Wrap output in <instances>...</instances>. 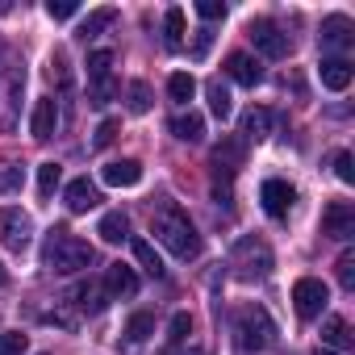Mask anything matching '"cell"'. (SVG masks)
<instances>
[{
  "instance_id": "cell-20",
  "label": "cell",
  "mask_w": 355,
  "mask_h": 355,
  "mask_svg": "<svg viewBox=\"0 0 355 355\" xmlns=\"http://www.w3.org/2000/svg\"><path fill=\"white\" fill-rule=\"evenodd\" d=\"M171 134L180 138V142H201V138H205V117L189 109V113H180V117L171 121Z\"/></svg>"
},
{
  "instance_id": "cell-32",
  "label": "cell",
  "mask_w": 355,
  "mask_h": 355,
  "mask_svg": "<svg viewBox=\"0 0 355 355\" xmlns=\"http://www.w3.org/2000/svg\"><path fill=\"white\" fill-rule=\"evenodd\" d=\"M21 180H26V175H21V167L17 163H5V167H0V193H21Z\"/></svg>"
},
{
  "instance_id": "cell-9",
  "label": "cell",
  "mask_w": 355,
  "mask_h": 355,
  "mask_svg": "<svg viewBox=\"0 0 355 355\" xmlns=\"http://www.w3.org/2000/svg\"><path fill=\"white\" fill-rule=\"evenodd\" d=\"M259 201H263V214L268 218H288V209H293V201H297V189L288 184V180H263V189H259Z\"/></svg>"
},
{
  "instance_id": "cell-38",
  "label": "cell",
  "mask_w": 355,
  "mask_h": 355,
  "mask_svg": "<svg viewBox=\"0 0 355 355\" xmlns=\"http://www.w3.org/2000/svg\"><path fill=\"white\" fill-rule=\"evenodd\" d=\"M117 130H121V125H117L113 117H105V121L96 125V134H92V146H96V150H105V146H109V142L117 138Z\"/></svg>"
},
{
  "instance_id": "cell-30",
  "label": "cell",
  "mask_w": 355,
  "mask_h": 355,
  "mask_svg": "<svg viewBox=\"0 0 355 355\" xmlns=\"http://www.w3.org/2000/svg\"><path fill=\"white\" fill-rule=\"evenodd\" d=\"M76 297H80V309H84V313H101V309L109 305V293L96 288V284H80Z\"/></svg>"
},
{
  "instance_id": "cell-6",
  "label": "cell",
  "mask_w": 355,
  "mask_h": 355,
  "mask_svg": "<svg viewBox=\"0 0 355 355\" xmlns=\"http://www.w3.org/2000/svg\"><path fill=\"white\" fill-rule=\"evenodd\" d=\"M326 305H330V288H326V280H318V276H301V280L293 284V309H297V318L313 322V318H322Z\"/></svg>"
},
{
  "instance_id": "cell-14",
  "label": "cell",
  "mask_w": 355,
  "mask_h": 355,
  "mask_svg": "<svg viewBox=\"0 0 355 355\" xmlns=\"http://www.w3.org/2000/svg\"><path fill=\"white\" fill-rule=\"evenodd\" d=\"M55 125H59V101H55V96H42V101L34 105L30 134H34L38 142H46V138H55Z\"/></svg>"
},
{
  "instance_id": "cell-35",
  "label": "cell",
  "mask_w": 355,
  "mask_h": 355,
  "mask_svg": "<svg viewBox=\"0 0 355 355\" xmlns=\"http://www.w3.org/2000/svg\"><path fill=\"white\" fill-rule=\"evenodd\" d=\"M46 13H51V21H71L80 13V5L76 0H46Z\"/></svg>"
},
{
  "instance_id": "cell-12",
  "label": "cell",
  "mask_w": 355,
  "mask_h": 355,
  "mask_svg": "<svg viewBox=\"0 0 355 355\" xmlns=\"http://www.w3.org/2000/svg\"><path fill=\"white\" fill-rule=\"evenodd\" d=\"M101 180H105L109 189H134V184L142 180V163H138V159H113V163H105Z\"/></svg>"
},
{
  "instance_id": "cell-1",
  "label": "cell",
  "mask_w": 355,
  "mask_h": 355,
  "mask_svg": "<svg viewBox=\"0 0 355 355\" xmlns=\"http://www.w3.org/2000/svg\"><path fill=\"white\" fill-rule=\"evenodd\" d=\"M150 234H155L175 259H197V255H201V234H197V226L189 222V214H184L180 205H171V201H163V205L150 214Z\"/></svg>"
},
{
  "instance_id": "cell-41",
  "label": "cell",
  "mask_w": 355,
  "mask_h": 355,
  "mask_svg": "<svg viewBox=\"0 0 355 355\" xmlns=\"http://www.w3.org/2000/svg\"><path fill=\"white\" fill-rule=\"evenodd\" d=\"M51 80L55 84H67V59H63V51L51 55Z\"/></svg>"
},
{
  "instance_id": "cell-28",
  "label": "cell",
  "mask_w": 355,
  "mask_h": 355,
  "mask_svg": "<svg viewBox=\"0 0 355 355\" xmlns=\"http://www.w3.org/2000/svg\"><path fill=\"white\" fill-rule=\"evenodd\" d=\"M150 334H155V318H150V313H134V318L125 322V343H130V347L146 343Z\"/></svg>"
},
{
  "instance_id": "cell-39",
  "label": "cell",
  "mask_w": 355,
  "mask_h": 355,
  "mask_svg": "<svg viewBox=\"0 0 355 355\" xmlns=\"http://www.w3.org/2000/svg\"><path fill=\"white\" fill-rule=\"evenodd\" d=\"M334 175H338L343 184H355V167H351V155H347V150L334 155Z\"/></svg>"
},
{
  "instance_id": "cell-27",
  "label": "cell",
  "mask_w": 355,
  "mask_h": 355,
  "mask_svg": "<svg viewBox=\"0 0 355 355\" xmlns=\"http://www.w3.org/2000/svg\"><path fill=\"white\" fill-rule=\"evenodd\" d=\"M167 96H171V101H180V105H189V101L197 96V80H193L189 71H175V76L167 80Z\"/></svg>"
},
{
  "instance_id": "cell-33",
  "label": "cell",
  "mask_w": 355,
  "mask_h": 355,
  "mask_svg": "<svg viewBox=\"0 0 355 355\" xmlns=\"http://www.w3.org/2000/svg\"><path fill=\"white\" fill-rule=\"evenodd\" d=\"M130 113H150V84L142 80L130 84Z\"/></svg>"
},
{
  "instance_id": "cell-19",
  "label": "cell",
  "mask_w": 355,
  "mask_h": 355,
  "mask_svg": "<svg viewBox=\"0 0 355 355\" xmlns=\"http://www.w3.org/2000/svg\"><path fill=\"white\" fill-rule=\"evenodd\" d=\"M272 134V109H247L243 117V142H263Z\"/></svg>"
},
{
  "instance_id": "cell-10",
  "label": "cell",
  "mask_w": 355,
  "mask_h": 355,
  "mask_svg": "<svg viewBox=\"0 0 355 355\" xmlns=\"http://www.w3.org/2000/svg\"><path fill=\"white\" fill-rule=\"evenodd\" d=\"M322 234L347 243V239L355 234V205H351V201H330L326 214H322Z\"/></svg>"
},
{
  "instance_id": "cell-40",
  "label": "cell",
  "mask_w": 355,
  "mask_h": 355,
  "mask_svg": "<svg viewBox=\"0 0 355 355\" xmlns=\"http://www.w3.org/2000/svg\"><path fill=\"white\" fill-rule=\"evenodd\" d=\"M197 13L205 21H222L226 17V5H222V0H197Z\"/></svg>"
},
{
  "instance_id": "cell-18",
  "label": "cell",
  "mask_w": 355,
  "mask_h": 355,
  "mask_svg": "<svg viewBox=\"0 0 355 355\" xmlns=\"http://www.w3.org/2000/svg\"><path fill=\"white\" fill-rule=\"evenodd\" d=\"M351 63L347 59H322V88H330V92H347L351 88Z\"/></svg>"
},
{
  "instance_id": "cell-29",
  "label": "cell",
  "mask_w": 355,
  "mask_h": 355,
  "mask_svg": "<svg viewBox=\"0 0 355 355\" xmlns=\"http://www.w3.org/2000/svg\"><path fill=\"white\" fill-rule=\"evenodd\" d=\"M163 38H167V46L171 51H180L184 46V9H167V17H163Z\"/></svg>"
},
{
  "instance_id": "cell-36",
  "label": "cell",
  "mask_w": 355,
  "mask_h": 355,
  "mask_svg": "<svg viewBox=\"0 0 355 355\" xmlns=\"http://www.w3.org/2000/svg\"><path fill=\"white\" fill-rule=\"evenodd\" d=\"M189 334H193V318L189 313H175L171 326H167V343H184Z\"/></svg>"
},
{
  "instance_id": "cell-37",
  "label": "cell",
  "mask_w": 355,
  "mask_h": 355,
  "mask_svg": "<svg viewBox=\"0 0 355 355\" xmlns=\"http://www.w3.org/2000/svg\"><path fill=\"white\" fill-rule=\"evenodd\" d=\"M0 355H26V334L21 330H5L0 334Z\"/></svg>"
},
{
  "instance_id": "cell-17",
  "label": "cell",
  "mask_w": 355,
  "mask_h": 355,
  "mask_svg": "<svg viewBox=\"0 0 355 355\" xmlns=\"http://www.w3.org/2000/svg\"><path fill=\"white\" fill-rule=\"evenodd\" d=\"M105 293L109 297H134L138 293V276L130 263H109L105 268Z\"/></svg>"
},
{
  "instance_id": "cell-3",
  "label": "cell",
  "mask_w": 355,
  "mask_h": 355,
  "mask_svg": "<svg viewBox=\"0 0 355 355\" xmlns=\"http://www.w3.org/2000/svg\"><path fill=\"white\" fill-rule=\"evenodd\" d=\"M234 338L243 351H268L276 343V322L263 305H239L234 309Z\"/></svg>"
},
{
  "instance_id": "cell-24",
  "label": "cell",
  "mask_w": 355,
  "mask_h": 355,
  "mask_svg": "<svg viewBox=\"0 0 355 355\" xmlns=\"http://www.w3.org/2000/svg\"><path fill=\"white\" fill-rule=\"evenodd\" d=\"M130 251H134V259H138L150 276H163V259H159V251H155L150 239H130Z\"/></svg>"
},
{
  "instance_id": "cell-7",
  "label": "cell",
  "mask_w": 355,
  "mask_h": 355,
  "mask_svg": "<svg viewBox=\"0 0 355 355\" xmlns=\"http://www.w3.org/2000/svg\"><path fill=\"white\" fill-rule=\"evenodd\" d=\"M34 239V222L26 209L9 205V209H0V247H9V251H26Z\"/></svg>"
},
{
  "instance_id": "cell-34",
  "label": "cell",
  "mask_w": 355,
  "mask_h": 355,
  "mask_svg": "<svg viewBox=\"0 0 355 355\" xmlns=\"http://www.w3.org/2000/svg\"><path fill=\"white\" fill-rule=\"evenodd\" d=\"M334 272H338V284L351 293V288H355V251H343L338 263H334Z\"/></svg>"
},
{
  "instance_id": "cell-2",
  "label": "cell",
  "mask_w": 355,
  "mask_h": 355,
  "mask_svg": "<svg viewBox=\"0 0 355 355\" xmlns=\"http://www.w3.org/2000/svg\"><path fill=\"white\" fill-rule=\"evenodd\" d=\"M42 263H46L51 272L71 276V272H84V268L92 263V247H88L84 239L67 234L63 226H55V230L46 234V243H42Z\"/></svg>"
},
{
  "instance_id": "cell-22",
  "label": "cell",
  "mask_w": 355,
  "mask_h": 355,
  "mask_svg": "<svg viewBox=\"0 0 355 355\" xmlns=\"http://www.w3.org/2000/svg\"><path fill=\"white\" fill-rule=\"evenodd\" d=\"M322 343H326L330 351L347 355V347H351V326H347L343 318H326V326H322Z\"/></svg>"
},
{
  "instance_id": "cell-31",
  "label": "cell",
  "mask_w": 355,
  "mask_h": 355,
  "mask_svg": "<svg viewBox=\"0 0 355 355\" xmlns=\"http://www.w3.org/2000/svg\"><path fill=\"white\" fill-rule=\"evenodd\" d=\"M59 180H63V167H59V163H42V167H38V193H42V197H51V193L59 189Z\"/></svg>"
},
{
  "instance_id": "cell-23",
  "label": "cell",
  "mask_w": 355,
  "mask_h": 355,
  "mask_svg": "<svg viewBox=\"0 0 355 355\" xmlns=\"http://www.w3.org/2000/svg\"><path fill=\"white\" fill-rule=\"evenodd\" d=\"M113 80V51H92L88 55V84H109Z\"/></svg>"
},
{
  "instance_id": "cell-21",
  "label": "cell",
  "mask_w": 355,
  "mask_h": 355,
  "mask_svg": "<svg viewBox=\"0 0 355 355\" xmlns=\"http://www.w3.org/2000/svg\"><path fill=\"white\" fill-rule=\"evenodd\" d=\"M96 234H101L105 243H125V239H130V218H125L121 209H113V214H105V218H101Z\"/></svg>"
},
{
  "instance_id": "cell-11",
  "label": "cell",
  "mask_w": 355,
  "mask_h": 355,
  "mask_svg": "<svg viewBox=\"0 0 355 355\" xmlns=\"http://www.w3.org/2000/svg\"><path fill=\"white\" fill-rule=\"evenodd\" d=\"M209 163H214L218 175H226V180H230V175H239V167H243V138H222L214 146Z\"/></svg>"
},
{
  "instance_id": "cell-5",
  "label": "cell",
  "mask_w": 355,
  "mask_h": 355,
  "mask_svg": "<svg viewBox=\"0 0 355 355\" xmlns=\"http://www.w3.org/2000/svg\"><path fill=\"white\" fill-rule=\"evenodd\" d=\"M230 268H239V280H263L272 272V251L259 239H239L234 255H230Z\"/></svg>"
},
{
  "instance_id": "cell-25",
  "label": "cell",
  "mask_w": 355,
  "mask_h": 355,
  "mask_svg": "<svg viewBox=\"0 0 355 355\" xmlns=\"http://www.w3.org/2000/svg\"><path fill=\"white\" fill-rule=\"evenodd\" d=\"M113 21H117V9H109V5H105V9H92V13L84 17V26H80V38H84V42H88V38H96V34H101V30H109Z\"/></svg>"
},
{
  "instance_id": "cell-15",
  "label": "cell",
  "mask_w": 355,
  "mask_h": 355,
  "mask_svg": "<svg viewBox=\"0 0 355 355\" xmlns=\"http://www.w3.org/2000/svg\"><path fill=\"white\" fill-rule=\"evenodd\" d=\"M63 201H67V209H71V214H88V209H96V205H101V193H96V184L88 180V175H80V180H71V184H67Z\"/></svg>"
},
{
  "instance_id": "cell-45",
  "label": "cell",
  "mask_w": 355,
  "mask_h": 355,
  "mask_svg": "<svg viewBox=\"0 0 355 355\" xmlns=\"http://www.w3.org/2000/svg\"><path fill=\"white\" fill-rule=\"evenodd\" d=\"M318 355H338V351H326V347H322V351H318Z\"/></svg>"
},
{
  "instance_id": "cell-26",
  "label": "cell",
  "mask_w": 355,
  "mask_h": 355,
  "mask_svg": "<svg viewBox=\"0 0 355 355\" xmlns=\"http://www.w3.org/2000/svg\"><path fill=\"white\" fill-rule=\"evenodd\" d=\"M205 92H209V109H214V117H230V109H234V101H230V88L222 84V80H209L205 84Z\"/></svg>"
},
{
  "instance_id": "cell-42",
  "label": "cell",
  "mask_w": 355,
  "mask_h": 355,
  "mask_svg": "<svg viewBox=\"0 0 355 355\" xmlns=\"http://www.w3.org/2000/svg\"><path fill=\"white\" fill-rule=\"evenodd\" d=\"M209 46H214V34H209V30H201V34H197V42H193V59H205V51H209Z\"/></svg>"
},
{
  "instance_id": "cell-43",
  "label": "cell",
  "mask_w": 355,
  "mask_h": 355,
  "mask_svg": "<svg viewBox=\"0 0 355 355\" xmlns=\"http://www.w3.org/2000/svg\"><path fill=\"white\" fill-rule=\"evenodd\" d=\"M9 9H13V5H9V0H0V17H5V13H9Z\"/></svg>"
},
{
  "instance_id": "cell-44",
  "label": "cell",
  "mask_w": 355,
  "mask_h": 355,
  "mask_svg": "<svg viewBox=\"0 0 355 355\" xmlns=\"http://www.w3.org/2000/svg\"><path fill=\"white\" fill-rule=\"evenodd\" d=\"M5 280H9V272H5V263H0V284H5Z\"/></svg>"
},
{
  "instance_id": "cell-13",
  "label": "cell",
  "mask_w": 355,
  "mask_h": 355,
  "mask_svg": "<svg viewBox=\"0 0 355 355\" xmlns=\"http://www.w3.org/2000/svg\"><path fill=\"white\" fill-rule=\"evenodd\" d=\"M351 34H355L351 17H343V13L326 17L322 21V51H351Z\"/></svg>"
},
{
  "instance_id": "cell-8",
  "label": "cell",
  "mask_w": 355,
  "mask_h": 355,
  "mask_svg": "<svg viewBox=\"0 0 355 355\" xmlns=\"http://www.w3.org/2000/svg\"><path fill=\"white\" fill-rule=\"evenodd\" d=\"M251 42H255V51L259 55H268V59H284L288 51H293V42H288V34L276 26V21H268V17H259V21H251Z\"/></svg>"
},
{
  "instance_id": "cell-16",
  "label": "cell",
  "mask_w": 355,
  "mask_h": 355,
  "mask_svg": "<svg viewBox=\"0 0 355 355\" xmlns=\"http://www.w3.org/2000/svg\"><path fill=\"white\" fill-rule=\"evenodd\" d=\"M226 76L234 80V84H243V88H255L259 80H263V67L251 59V55H243V51H234L230 59H226Z\"/></svg>"
},
{
  "instance_id": "cell-4",
  "label": "cell",
  "mask_w": 355,
  "mask_h": 355,
  "mask_svg": "<svg viewBox=\"0 0 355 355\" xmlns=\"http://www.w3.org/2000/svg\"><path fill=\"white\" fill-rule=\"evenodd\" d=\"M21 92H26V67L9 63L0 67V130H17V117H21Z\"/></svg>"
}]
</instances>
